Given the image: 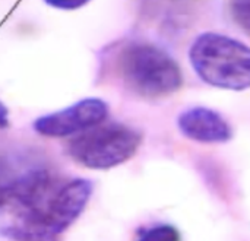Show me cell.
I'll list each match as a JSON object with an SVG mask.
<instances>
[{"label": "cell", "instance_id": "6da1fadb", "mask_svg": "<svg viewBox=\"0 0 250 241\" xmlns=\"http://www.w3.org/2000/svg\"><path fill=\"white\" fill-rule=\"evenodd\" d=\"M91 195L89 180L63 181L42 167L13 174L0 190V236L10 241H59Z\"/></svg>", "mask_w": 250, "mask_h": 241}, {"label": "cell", "instance_id": "7a4b0ae2", "mask_svg": "<svg viewBox=\"0 0 250 241\" xmlns=\"http://www.w3.org/2000/svg\"><path fill=\"white\" fill-rule=\"evenodd\" d=\"M190 63L211 86L243 91L250 88V47L231 37L205 32L192 44Z\"/></svg>", "mask_w": 250, "mask_h": 241}, {"label": "cell", "instance_id": "3957f363", "mask_svg": "<svg viewBox=\"0 0 250 241\" xmlns=\"http://www.w3.org/2000/svg\"><path fill=\"white\" fill-rule=\"evenodd\" d=\"M123 80L144 97H164L182 86L177 63L161 48L151 44H130L120 54Z\"/></svg>", "mask_w": 250, "mask_h": 241}, {"label": "cell", "instance_id": "277c9868", "mask_svg": "<svg viewBox=\"0 0 250 241\" xmlns=\"http://www.w3.org/2000/svg\"><path fill=\"white\" fill-rule=\"evenodd\" d=\"M141 142V133L126 124H98L72 139L67 152L86 168L110 170L130 160Z\"/></svg>", "mask_w": 250, "mask_h": 241}, {"label": "cell", "instance_id": "5b68a950", "mask_svg": "<svg viewBox=\"0 0 250 241\" xmlns=\"http://www.w3.org/2000/svg\"><path fill=\"white\" fill-rule=\"evenodd\" d=\"M108 114L107 104L100 98H85L60 111L45 114L34 121L37 133L48 138H64L101 124Z\"/></svg>", "mask_w": 250, "mask_h": 241}, {"label": "cell", "instance_id": "8992f818", "mask_svg": "<svg viewBox=\"0 0 250 241\" xmlns=\"http://www.w3.org/2000/svg\"><path fill=\"white\" fill-rule=\"evenodd\" d=\"M177 124L186 138L202 143H223L233 136L227 120L207 107H193L183 111L177 119Z\"/></svg>", "mask_w": 250, "mask_h": 241}, {"label": "cell", "instance_id": "52a82bcc", "mask_svg": "<svg viewBox=\"0 0 250 241\" xmlns=\"http://www.w3.org/2000/svg\"><path fill=\"white\" fill-rule=\"evenodd\" d=\"M180 233L176 227L168 224H160L144 230L138 241H180Z\"/></svg>", "mask_w": 250, "mask_h": 241}, {"label": "cell", "instance_id": "ba28073f", "mask_svg": "<svg viewBox=\"0 0 250 241\" xmlns=\"http://www.w3.org/2000/svg\"><path fill=\"white\" fill-rule=\"evenodd\" d=\"M231 13L237 25L250 34V0H233Z\"/></svg>", "mask_w": 250, "mask_h": 241}, {"label": "cell", "instance_id": "9c48e42d", "mask_svg": "<svg viewBox=\"0 0 250 241\" xmlns=\"http://www.w3.org/2000/svg\"><path fill=\"white\" fill-rule=\"evenodd\" d=\"M47 4L56 7V9H63V10H73L79 9L83 4H86L89 0H44Z\"/></svg>", "mask_w": 250, "mask_h": 241}, {"label": "cell", "instance_id": "30bf717a", "mask_svg": "<svg viewBox=\"0 0 250 241\" xmlns=\"http://www.w3.org/2000/svg\"><path fill=\"white\" fill-rule=\"evenodd\" d=\"M9 126V111L4 104L0 101V129H6Z\"/></svg>", "mask_w": 250, "mask_h": 241}]
</instances>
